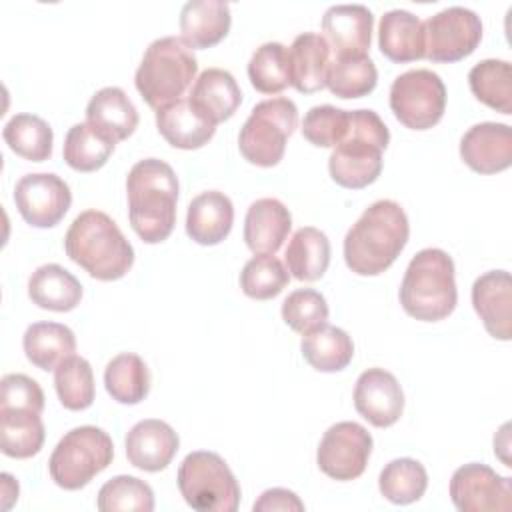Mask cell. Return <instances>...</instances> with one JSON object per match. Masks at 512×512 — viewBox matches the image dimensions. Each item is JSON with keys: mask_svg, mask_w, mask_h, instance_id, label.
<instances>
[{"mask_svg": "<svg viewBox=\"0 0 512 512\" xmlns=\"http://www.w3.org/2000/svg\"><path fill=\"white\" fill-rule=\"evenodd\" d=\"M410 236L408 216L394 200H376L344 236L346 266L358 276H376L388 270Z\"/></svg>", "mask_w": 512, "mask_h": 512, "instance_id": "obj_1", "label": "cell"}, {"mask_svg": "<svg viewBox=\"0 0 512 512\" xmlns=\"http://www.w3.org/2000/svg\"><path fill=\"white\" fill-rule=\"evenodd\" d=\"M128 218L132 230L146 242L166 240L176 224L178 178L170 164L158 158L138 160L126 178Z\"/></svg>", "mask_w": 512, "mask_h": 512, "instance_id": "obj_2", "label": "cell"}, {"mask_svg": "<svg viewBox=\"0 0 512 512\" xmlns=\"http://www.w3.org/2000/svg\"><path fill=\"white\" fill-rule=\"evenodd\" d=\"M66 256L96 280H118L134 264V248L118 224L100 210L80 212L66 236Z\"/></svg>", "mask_w": 512, "mask_h": 512, "instance_id": "obj_3", "label": "cell"}, {"mask_svg": "<svg viewBox=\"0 0 512 512\" xmlns=\"http://www.w3.org/2000/svg\"><path fill=\"white\" fill-rule=\"evenodd\" d=\"M388 142V126L374 110H348V132L328 158L332 180L352 190L372 184L382 172V150Z\"/></svg>", "mask_w": 512, "mask_h": 512, "instance_id": "obj_4", "label": "cell"}, {"mask_svg": "<svg viewBox=\"0 0 512 512\" xmlns=\"http://www.w3.org/2000/svg\"><path fill=\"white\" fill-rule=\"evenodd\" d=\"M458 302L454 260L440 248L420 250L408 264L400 284L404 312L422 322L450 316Z\"/></svg>", "mask_w": 512, "mask_h": 512, "instance_id": "obj_5", "label": "cell"}, {"mask_svg": "<svg viewBox=\"0 0 512 512\" xmlns=\"http://www.w3.org/2000/svg\"><path fill=\"white\" fill-rule=\"evenodd\" d=\"M198 72L192 48L178 36H162L148 44L134 84L150 108H162L186 92Z\"/></svg>", "mask_w": 512, "mask_h": 512, "instance_id": "obj_6", "label": "cell"}, {"mask_svg": "<svg viewBox=\"0 0 512 512\" xmlns=\"http://www.w3.org/2000/svg\"><path fill=\"white\" fill-rule=\"evenodd\" d=\"M178 490L198 512H236L240 484L224 458L210 450L190 452L178 468Z\"/></svg>", "mask_w": 512, "mask_h": 512, "instance_id": "obj_7", "label": "cell"}, {"mask_svg": "<svg viewBox=\"0 0 512 512\" xmlns=\"http://www.w3.org/2000/svg\"><path fill=\"white\" fill-rule=\"evenodd\" d=\"M114 458L108 432L98 426H78L66 432L48 460L50 478L64 490L84 488L96 474L106 470Z\"/></svg>", "mask_w": 512, "mask_h": 512, "instance_id": "obj_8", "label": "cell"}, {"mask_svg": "<svg viewBox=\"0 0 512 512\" xmlns=\"http://www.w3.org/2000/svg\"><path fill=\"white\" fill-rule=\"evenodd\" d=\"M298 126V108L290 98L276 96L258 102L238 134L242 156L256 166H276L286 150L288 138Z\"/></svg>", "mask_w": 512, "mask_h": 512, "instance_id": "obj_9", "label": "cell"}, {"mask_svg": "<svg viewBox=\"0 0 512 512\" xmlns=\"http://www.w3.org/2000/svg\"><path fill=\"white\" fill-rule=\"evenodd\" d=\"M390 108L406 128L428 130L444 114L446 86L428 68L408 70L396 76L390 86Z\"/></svg>", "mask_w": 512, "mask_h": 512, "instance_id": "obj_10", "label": "cell"}, {"mask_svg": "<svg viewBox=\"0 0 512 512\" xmlns=\"http://www.w3.org/2000/svg\"><path fill=\"white\" fill-rule=\"evenodd\" d=\"M422 26L424 58L432 62H458L470 56L482 40L480 16L464 6H448Z\"/></svg>", "mask_w": 512, "mask_h": 512, "instance_id": "obj_11", "label": "cell"}, {"mask_svg": "<svg viewBox=\"0 0 512 512\" xmlns=\"http://www.w3.org/2000/svg\"><path fill=\"white\" fill-rule=\"evenodd\" d=\"M372 436L358 422L332 424L316 450L318 468L332 480L348 482L364 474L372 454Z\"/></svg>", "mask_w": 512, "mask_h": 512, "instance_id": "obj_12", "label": "cell"}, {"mask_svg": "<svg viewBox=\"0 0 512 512\" xmlns=\"http://www.w3.org/2000/svg\"><path fill=\"white\" fill-rule=\"evenodd\" d=\"M450 500L460 512H508L512 508V480L486 464L470 462L452 474Z\"/></svg>", "mask_w": 512, "mask_h": 512, "instance_id": "obj_13", "label": "cell"}, {"mask_svg": "<svg viewBox=\"0 0 512 512\" xmlns=\"http://www.w3.org/2000/svg\"><path fill=\"white\" fill-rule=\"evenodd\" d=\"M20 216L34 228L56 226L72 204L70 186L52 172L24 174L14 188Z\"/></svg>", "mask_w": 512, "mask_h": 512, "instance_id": "obj_14", "label": "cell"}, {"mask_svg": "<svg viewBox=\"0 0 512 512\" xmlns=\"http://www.w3.org/2000/svg\"><path fill=\"white\" fill-rule=\"evenodd\" d=\"M354 408L376 428L396 424L404 412V392L400 382L384 368L364 370L354 386Z\"/></svg>", "mask_w": 512, "mask_h": 512, "instance_id": "obj_15", "label": "cell"}, {"mask_svg": "<svg viewBox=\"0 0 512 512\" xmlns=\"http://www.w3.org/2000/svg\"><path fill=\"white\" fill-rule=\"evenodd\" d=\"M460 158L478 174H496L512 164V128L502 122H480L460 140Z\"/></svg>", "mask_w": 512, "mask_h": 512, "instance_id": "obj_16", "label": "cell"}, {"mask_svg": "<svg viewBox=\"0 0 512 512\" xmlns=\"http://www.w3.org/2000/svg\"><path fill=\"white\" fill-rule=\"evenodd\" d=\"M372 26L374 16L364 4H334L322 16V32L336 58L366 54Z\"/></svg>", "mask_w": 512, "mask_h": 512, "instance_id": "obj_17", "label": "cell"}, {"mask_svg": "<svg viewBox=\"0 0 512 512\" xmlns=\"http://www.w3.org/2000/svg\"><path fill=\"white\" fill-rule=\"evenodd\" d=\"M472 306L496 340L512 338V280L506 270H490L472 284Z\"/></svg>", "mask_w": 512, "mask_h": 512, "instance_id": "obj_18", "label": "cell"}, {"mask_svg": "<svg viewBox=\"0 0 512 512\" xmlns=\"http://www.w3.org/2000/svg\"><path fill=\"white\" fill-rule=\"evenodd\" d=\"M180 438L174 428L158 418L136 422L126 434V458L144 472L164 470L176 456Z\"/></svg>", "mask_w": 512, "mask_h": 512, "instance_id": "obj_19", "label": "cell"}, {"mask_svg": "<svg viewBox=\"0 0 512 512\" xmlns=\"http://www.w3.org/2000/svg\"><path fill=\"white\" fill-rule=\"evenodd\" d=\"M290 228V210L278 198H258L244 218V242L254 254H276Z\"/></svg>", "mask_w": 512, "mask_h": 512, "instance_id": "obj_20", "label": "cell"}, {"mask_svg": "<svg viewBox=\"0 0 512 512\" xmlns=\"http://www.w3.org/2000/svg\"><path fill=\"white\" fill-rule=\"evenodd\" d=\"M156 128L170 146L180 150L202 148L216 132V124L206 120L184 96L156 110Z\"/></svg>", "mask_w": 512, "mask_h": 512, "instance_id": "obj_21", "label": "cell"}, {"mask_svg": "<svg viewBox=\"0 0 512 512\" xmlns=\"http://www.w3.org/2000/svg\"><path fill=\"white\" fill-rule=\"evenodd\" d=\"M234 206L232 200L218 190H208L192 198L186 212V234L202 244H220L232 230Z\"/></svg>", "mask_w": 512, "mask_h": 512, "instance_id": "obj_22", "label": "cell"}, {"mask_svg": "<svg viewBox=\"0 0 512 512\" xmlns=\"http://www.w3.org/2000/svg\"><path fill=\"white\" fill-rule=\"evenodd\" d=\"M188 100L212 124H220L234 116L242 102L236 78L222 68H206L196 78Z\"/></svg>", "mask_w": 512, "mask_h": 512, "instance_id": "obj_23", "label": "cell"}, {"mask_svg": "<svg viewBox=\"0 0 512 512\" xmlns=\"http://www.w3.org/2000/svg\"><path fill=\"white\" fill-rule=\"evenodd\" d=\"M290 86L302 94L318 92L326 86L330 66V46L322 34L302 32L288 48Z\"/></svg>", "mask_w": 512, "mask_h": 512, "instance_id": "obj_24", "label": "cell"}, {"mask_svg": "<svg viewBox=\"0 0 512 512\" xmlns=\"http://www.w3.org/2000/svg\"><path fill=\"white\" fill-rule=\"evenodd\" d=\"M86 122L112 142H120L136 130L138 110L122 88L106 86L90 98Z\"/></svg>", "mask_w": 512, "mask_h": 512, "instance_id": "obj_25", "label": "cell"}, {"mask_svg": "<svg viewBox=\"0 0 512 512\" xmlns=\"http://www.w3.org/2000/svg\"><path fill=\"white\" fill-rule=\"evenodd\" d=\"M230 6L224 0H190L180 10L182 40L194 48L218 44L230 30Z\"/></svg>", "mask_w": 512, "mask_h": 512, "instance_id": "obj_26", "label": "cell"}, {"mask_svg": "<svg viewBox=\"0 0 512 512\" xmlns=\"http://www.w3.org/2000/svg\"><path fill=\"white\" fill-rule=\"evenodd\" d=\"M380 52L392 62H414L424 58V26L408 10H388L378 26Z\"/></svg>", "mask_w": 512, "mask_h": 512, "instance_id": "obj_27", "label": "cell"}, {"mask_svg": "<svg viewBox=\"0 0 512 512\" xmlns=\"http://www.w3.org/2000/svg\"><path fill=\"white\" fill-rule=\"evenodd\" d=\"M28 296L38 308L70 312L82 300V284L64 266L42 264L28 280Z\"/></svg>", "mask_w": 512, "mask_h": 512, "instance_id": "obj_28", "label": "cell"}, {"mask_svg": "<svg viewBox=\"0 0 512 512\" xmlns=\"http://www.w3.org/2000/svg\"><path fill=\"white\" fill-rule=\"evenodd\" d=\"M284 260L286 270L296 280H320L330 264V240L322 230L314 226H302L292 234Z\"/></svg>", "mask_w": 512, "mask_h": 512, "instance_id": "obj_29", "label": "cell"}, {"mask_svg": "<svg viewBox=\"0 0 512 512\" xmlns=\"http://www.w3.org/2000/svg\"><path fill=\"white\" fill-rule=\"evenodd\" d=\"M22 348L36 368L54 370L76 352V336L60 322H34L22 336Z\"/></svg>", "mask_w": 512, "mask_h": 512, "instance_id": "obj_30", "label": "cell"}, {"mask_svg": "<svg viewBox=\"0 0 512 512\" xmlns=\"http://www.w3.org/2000/svg\"><path fill=\"white\" fill-rule=\"evenodd\" d=\"M300 350L304 360L318 372H340L354 356V342L346 330L322 324L302 336Z\"/></svg>", "mask_w": 512, "mask_h": 512, "instance_id": "obj_31", "label": "cell"}, {"mask_svg": "<svg viewBox=\"0 0 512 512\" xmlns=\"http://www.w3.org/2000/svg\"><path fill=\"white\" fill-rule=\"evenodd\" d=\"M46 432L38 412L4 408L0 410V450L10 458H32L42 450Z\"/></svg>", "mask_w": 512, "mask_h": 512, "instance_id": "obj_32", "label": "cell"}, {"mask_svg": "<svg viewBox=\"0 0 512 512\" xmlns=\"http://www.w3.org/2000/svg\"><path fill=\"white\" fill-rule=\"evenodd\" d=\"M104 386L112 400L120 404H138L150 392V372L146 362L134 352L114 356L104 370Z\"/></svg>", "mask_w": 512, "mask_h": 512, "instance_id": "obj_33", "label": "cell"}, {"mask_svg": "<svg viewBox=\"0 0 512 512\" xmlns=\"http://www.w3.org/2000/svg\"><path fill=\"white\" fill-rule=\"evenodd\" d=\"M472 94L500 114H512V66L508 60L486 58L468 72Z\"/></svg>", "mask_w": 512, "mask_h": 512, "instance_id": "obj_34", "label": "cell"}, {"mask_svg": "<svg viewBox=\"0 0 512 512\" xmlns=\"http://www.w3.org/2000/svg\"><path fill=\"white\" fill-rule=\"evenodd\" d=\"M2 136L12 152L30 162H44L52 156V128L36 114H14L4 124Z\"/></svg>", "mask_w": 512, "mask_h": 512, "instance_id": "obj_35", "label": "cell"}, {"mask_svg": "<svg viewBox=\"0 0 512 512\" xmlns=\"http://www.w3.org/2000/svg\"><path fill=\"white\" fill-rule=\"evenodd\" d=\"M114 146L116 142L106 138L88 122H78L66 132L62 156L70 168L78 172H94L108 162Z\"/></svg>", "mask_w": 512, "mask_h": 512, "instance_id": "obj_36", "label": "cell"}, {"mask_svg": "<svg viewBox=\"0 0 512 512\" xmlns=\"http://www.w3.org/2000/svg\"><path fill=\"white\" fill-rule=\"evenodd\" d=\"M378 82V70L368 54L334 58L326 72V88L338 98L368 96Z\"/></svg>", "mask_w": 512, "mask_h": 512, "instance_id": "obj_37", "label": "cell"}, {"mask_svg": "<svg viewBox=\"0 0 512 512\" xmlns=\"http://www.w3.org/2000/svg\"><path fill=\"white\" fill-rule=\"evenodd\" d=\"M378 488L392 504H412L420 500L428 488L426 468L414 458L390 460L380 472Z\"/></svg>", "mask_w": 512, "mask_h": 512, "instance_id": "obj_38", "label": "cell"}, {"mask_svg": "<svg viewBox=\"0 0 512 512\" xmlns=\"http://www.w3.org/2000/svg\"><path fill=\"white\" fill-rule=\"evenodd\" d=\"M54 388L66 410H86L94 402V372L86 358L72 354L54 368Z\"/></svg>", "mask_w": 512, "mask_h": 512, "instance_id": "obj_39", "label": "cell"}, {"mask_svg": "<svg viewBox=\"0 0 512 512\" xmlns=\"http://www.w3.org/2000/svg\"><path fill=\"white\" fill-rule=\"evenodd\" d=\"M250 84L262 94H278L290 86L288 48L280 42H264L248 62Z\"/></svg>", "mask_w": 512, "mask_h": 512, "instance_id": "obj_40", "label": "cell"}, {"mask_svg": "<svg viewBox=\"0 0 512 512\" xmlns=\"http://www.w3.org/2000/svg\"><path fill=\"white\" fill-rule=\"evenodd\" d=\"M290 272L274 254H256L240 272V288L248 298H276L288 284Z\"/></svg>", "mask_w": 512, "mask_h": 512, "instance_id": "obj_41", "label": "cell"}, {"mask_svg": "<svg viewBox=\"0 0 512 512\" xmlns=\"http://www.w3.org/2000/svg\"><path fill=\"white\" fill-rule=\"evenodd\" d=\"M100 512L114 510H134V512H152L154 510V492L152 488L136 476H114L98 492L96 502Z\"/></svg>", "mask_w": 512, "mask_h": 512, "instance_id": "obj_42", "label": "cell"}, {"mask_svg": "<svg viewBox=\"0 0 512 512\" xmlns=\"http://www.w3.org/2000/svg\"><path fill=\"white\" fill-rule=\"evenodd\" d=\"M302 136L318 148L338 146L348 132V110L332 104L312 106L302 120Z\"/></svg>", "mask_w": 512, "mask_h": 512, "instance_id": "obj_43", "label": "cell"}, {"mask_svg": "<svg viewBox=\"0 0 512 512\" xmlns=\"http://www.w3.org/2000/svg\"><path fill=\"white\" fill-rule=\"evenodd\" d=\"M282 320L300 334H306L328 320V304L326 298L312 290L300 288L290 292L282 302Z\"/></svg>", "mask_w": 512, "mask_h": 512, "instance_id": "obj_44", "label": "cell"}, {"mask_svg": "<svg viewBox=\"0 0 512 512\" xmlns=\"http://www.w3.org/2000/svg\"><path fill=\"white\" fill-rule=\"evenodd\" d=\"M20 408L42 414L44 392L40 384L26 374H6L0 380V410Z\"/></svg>", "mask_w": 512, "mask_h": 512, "instance_id": "obj_45", "label": "cell"}, {"mask_svg": "<svg viewBox=\"0 0 512 512\" xmlns=\"http://www.w3.org/2000/svg\"><path fill=\"white\" fill-rule=\"evenodd\" d=\"M254 512H302L304 510V502L288 488H270L264 490L260 494V498L254 502Z\"/></svg>", "mask_w": 512, "mask_h": 512, "instance_id": "obj_46", "label": "cell"}, {"mask_svg": "<svg viewBox=\"0 0 512 512\" xmlns=\"http://www.w3.org/2000/svg\"><path fill=\"white\" fill-rule=\"evenodd\" d=\"M0 478H2V496H4L2 508L8 510L12 506V502L18 500V482L10 474H6V472Z\"/></svg>", "mask_w": 512, "mask_h": 512, "instance_id": "obj_47", "label": "cell"}]
</instances>
